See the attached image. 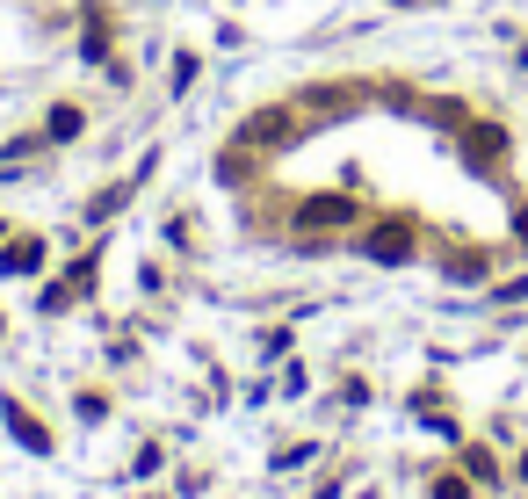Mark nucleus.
Returning a JSON list of instances; mask_svg holds the SVG:
<instances>
[{
    "label": "nucleus",
    "instance_id": "nucleus-1",
    "mask_svg": "<svg viewBox=\"0 0 528 499\" xmlns=\"http://www.w3.org/2000/svg\"><path fill=\"white\" fill-rule=\"evenodd\" d=\"M362 246H369V261H406L413 254V225H377Z\"/></svg>",
    "mask_w": 528,
    "mask_h": 499
},
{
    "label": "nucleus",
    "instance_id": "nucleus-2",
    "mask_svg": "<svg viewBox=\"0 0 528 499\" xmlns=\"http://www.w3.org/2000/svg\"><path fill=\"white\" fill-rule=\"evenodd\" d=\"M348 217H355L348 196H312V203L297 210V225H312V232H319V225H348Z\"/></svg>",
    "mask_w": 528,
    "mask_h": 499
},
{
    "label": "nucleus",
    "instance_id": "nucleus-3",
    "mask_svg": "<svg viewBox=\"0 0 528 499\" xmlns=\"http://www.w3.org/2000/svg\"><path fill=\"white\" fill-rule=\"evenodd\" d=\"M8 434H15V442H22L29 456H51V427H37V420H29L15 398H8Z\"/></svg>",
    "mask_w": 528,
    "mask_h": 499
},
{
    "label": "nucleus",
    "instance_id": "nucleus-4",
    "mask_svg": "<svg viewBox=\"0 0 528 499\" xmlns=\"http://www.w3.org/2000/svg\"><path fill=\"white\" fill-rule=\"evenodd\" d=\"M463 152H471V167H500V152H507V138L492 131V123H478V131L463 138Z\"/></svg>",
    "mask_w": 528,
    "mask_h": 499
},
{
    "label": "nucleus",
    "instance_id": "nucleus-5",
    "mask_svg": "<svg viewBox=\"0 0 528 499\" xmlns=\"http://www.w3.org/2000/svg\"><path fill=\"white\" fill-rule=\"evenodd\" d=\"M37 261H44V246H37V239H15V246H8V275H29Z\"/></svg>",
    "mask_w": 528,
    "mask_h": 499
},
{
    "label": "nucleus",
    "instance_id": "nucleus-6",
    "mask_svg": "<svg viewBox=\"0 0 528 499\" xmlns=\"http://www.w3.org/2000/svg\"><path fill=\"white\" fill-rule=\"evenodd\" d=\"M51 138H80V109H73V102L51 109Z\"/></svg>",
    "mask_w": 528,
    "mask_h": 499
},
{
    "label": "nucleus",
    "instance_id": "nucleus-7",
    "mask_svg": "<svg viewBox=\"0 0 528 499\" xmlns=\"http://www.w3.org/2000/svg\"><path fill=\"white\" fill-rule=\"evenodd\" d=\"M449 275H456V283H471V275H485V254H456V261H449Z\"/></svg>",
    "mask_w": 528,
    "mask_h": 499
},
{
    "label": "nucleus",
    "instance_id": "nucleus-8",
    "mask_svg": "<svg viewBox=\"0 0 528 499\" xmlns=\"http://www.w3.org/2000/svg\"><path fill=\"white\" fill-rule=\"evenodd\" d=\"M463 471H471L478 485H492V456H485V449H471V456H463Z\"/></svg>",
    "mask_w": 528,
    "mask_h": 499
},
{
    "label": "nucleus",
    "instance_id": "nucleus-9",
    "mask_svg": "<svg viewBox=\"0 0 528 499\" xmlns=\"http://www.w3.org/2000/svg\"><path fill=\"white\" fill-rule=\"evenodd\" d=\"M434 499H471V485H463V478H442V485H434Z\"/></svg>",
    "mask_w": 528,
    "mask_h": 499
},
{
    "label": "nucleus",
    "instance_id": "nucleus-10",
    "mask_svg": "<svg viewBox=\"0 0 528 499\" xmlns=\"http://www.w3.org/2000/svg\"><path fill=\"white\" fill-rule=\"evenodd\" d=\"M514 232H521V239H528V210H514Z\"/></svg>",
    "mask_w": 528,
    "mask_h": 499
},
{
    "label": "nucleus",
    "instance_id": "nucleus-11",
    "mask_svg": "<svg viewBox=\"0 0 528 499\" xmlns=\"http://www.w3.org/2000/svg\"><path fill=\"white\" fill-rule=\"evenodd\" d=\"M521 478H528V449H521Z\"/></svg>",
    "mask_w": 528,
    "mask_h": 499
}]
</instances>
